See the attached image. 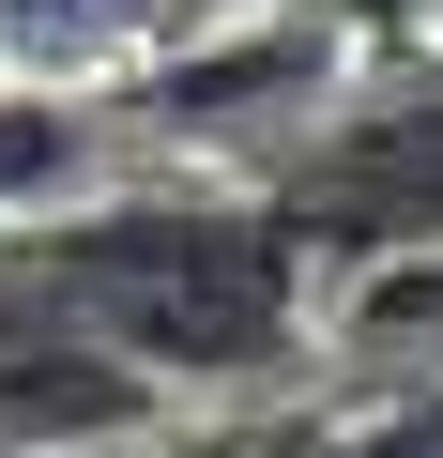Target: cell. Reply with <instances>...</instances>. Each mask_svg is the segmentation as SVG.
I'll list each match as a JSON object with an SVG mask.
<instances>
[{
  "label": "cell",
  "mask_w": 443,
  "mask_h": 458,
  "mask_svg": "<svg viewBox=\"0 0 443 458\" xmlns=\"http://www.w3.org/2000/svg\"><path fill=\"white\" fill-rule=\"evenodd\" d=\"M291 245L306 260H397L443 229V77H382V92H337L321 138L291 153Z\"/></svg>",
  "instance_id": "2"
},
{
  "label": "cell",
  "mask_w": 443,
  "mask_h": 458,
  "mask_svg": "<svg viewBox=\"0 0 443 458\" xmlns=\"http://www.w3.org/2000/svg\"><path fill=\"white\" fill-rule=\"evenodd\" d=\"M306 16H367V31H397V16H443V0H306Z\"/></svg>",
  "instance_id": "6"
},
{
  "label": "cell",
  "mask_w": 443,
  "mask_h": 458,
  "mask_svg": "<svg viewBox=\"0 0 443 458\" xmlns=\"http://www.w3.org/2000/svg\"><path fill=\"white\" fill-rule=\"evenodd\" d=\"M16 260L47 306H77L123 367L153 382H245L306 336V245L291 214H230V199H107L77 229H16Z\"/></svg>",
  "instance_id": "1"
},
{
  "label": "cell",
  "mask_w": 443,
  "mask_h": 458,
  "mask_svg": "<svg viewBox=\"0 0 443 458\" xmlns=\"http://www.w3.org/2000/svg\"><path fill=\"white\" fill-rule=\"evenodd\" d=\"M352 458H443V382H428V397H397V412H367V428H352Z\"/></svg>",
  "instance_id": "5"
},
{
  "label": "cell",
  "mask_w": 443,
  "mask_h": 458,
  "mask_svg": "<svg viewBox=\"0 0 443 458\" xmlns=\"http://www.w3.org/2000/svg\"><path fill=\"white\" fill-rule=\"evenodd\" d=\"M153 428V367H123L77 306H47L0 260V458H62V443H123Z\"/></svg>",
  "instance_id": "3"
},
{
  "label": "cell",
  "mask_w": 443,
  "mask_h": 458,
  "mask_svg": "<svg viewBox=\"0 0 443 458\" xmlns=\"http://www.w3.org/2000/svg\"><path fill=\"white\" fill-rule=\"evenodd\" d=\"M183 458H245V443H183Z\"/></svg>",
  "instance_id": "7"
},
{
  "label": "cell",
  "mask_w": 443,
  "mask_h": 458,
  "mask_svg": "<svg viewBox=\"0 0 443 458\" xmlns=\"http://www.w3.org/2000/svg\"><path fill=\"white\" fill-rule=\"evenodd\" d=\"M77 153H92V123H77V107H47V92H0V214L62 199V183H77Z\"/></svg>",
  "instance_id": "4"
}]
</instances>
